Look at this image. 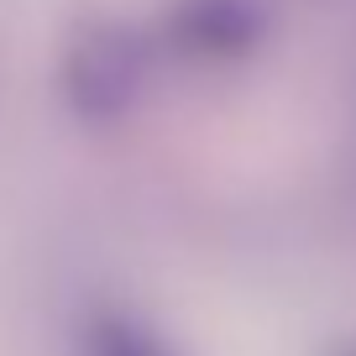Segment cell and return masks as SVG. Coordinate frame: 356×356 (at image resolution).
I'll use <instances>...</instances> for the list:
<instances>
[{"label":"cell","instance_id":"cell-1","mask_svg":"<svg viewBox=\"0 0 356 356\" xmlns=\"http://www.w3.org/2000/svg\"><path fill=\"white\" fill-rule=\"evenodd\" d=\"M142 84V37L121 22H95L63 47V95L84 121H111Z\"/></svg>","mask_w":356,"mask_h":356},{"label":"cell","instance_id":"cell-2","mask_svg":"<svg viewBox=\"0 0 356 356\" xmlns=\"http://www.w3.org/2000/svg\"><path fill=\"white\" fill-rule=\"evenodd\" d=\"M173 32L189 53L241 58L267 32V11H262V0H178Z\"/></svg>","mask_w":356,"mask_h":356},{"label":"cell","instance_id":"cell-4","mask_svg":"<svg viewBox=\"0 0 356 356\" xmlns=\"http://www.w3.org/2000/svg\"><path fill=\"white\" fill-rule=\"evenodd\" d=\"M330 356H356V341H346V346H335Z\"/></svg>","mask_w":356,"mask_h":356},{"label":"cell","instance_id":"cell-3","mask_svg":"<svg viewBox=\"0 0 356 356\" xmlns=\"http://www.w3.org/2000/svg\"><path fill=\"white\" fill-rule=\"evenodd\" d=\"M84 356H189L178 341H168L157 325L121 304H100L84 320Z\"/></svg>","mask_w":356,"mask_h":356}]
</instances>
